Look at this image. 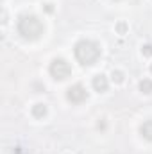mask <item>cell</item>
I'll return each mask as SVG.
<instances>
[{"label": "cell", "mask_w": 152, "mask_h": 154, "mask_svg": "<svg viewBox=\"0 0 152 154\" xmlns=\"http://www.w3.org/2000/svg\"><path fill=\"white\" fill-rule=\"evenodd\" d=\"M75 57L77 61L84 66H90V65H95L97 59L100 57V47L95 43V41H90V39H81L75 45Z\"/></svg>", "instance_id": "1"}, {"label": "cell", "mask_w": 152, "mask_h": 154, "mask_svg": "<svg viewBox=\"0 0 152 154\" xmlns=\"http://www.w3.org/2000/svg\"><path fill=\"white\" fill-rule=\"evenodd\" d=\"M45 27L38 16L34 14H25L18 22V32L23 39H38L43 34Z\"/></svg>", "instance_id": "2"}, {"label": "cell", "mask_w": 152, "mask_h": 154, "mask_svg": "<svg viewBox=\"0 0 152 154\" xmlns=\"http://www.w3.org/2000/svg\"><path fill=\"white\" fill-rule=\"evenodd\" d=\"M70 74H72V66L65 59L57 57V59H54L50 63V75L56 81H65L66 77H70Z\"/></svg>", "instance_id": "3"}, {"label": "cell", "mask_w": 152, "mask_h": 154, "mask_svg": "<svg viewBox=\"0 0 152 154\" xmlns=\"http://www.w3.org/2000/svg\"><path fill=\"white\" fill-rule=\"evenodd\" d=\"M66 99L72 102V104H81L88 99V91L82 84H74L72 88H68L66 91Z\"/></svg>", "instance_id": "4"}, {"label": "cell", "mask_w": 152, "mask_h": 154, "mask_svg": "<svg viewBox=\"0 0 152 154\" xmlns=\"http://www.w3.org/2000/svg\"><path fill=\"white\" fill-rule=\"evenodd\" d=\"M93 88H95V91H99V93L108 91V79L102 75V74L95 75L93 77Z\"/></svg>", "instance_id": "5"}, {"label": "cell", "mask_w": 152, "mask_h": 154, "mask_svg": "<svg viewBox=\"0 0 152 154\" xmlns=\"http://www.w3.org/2000/svg\"><path fill=\"white\" fill-rule=\"evenodd\" d=\"M140 133H141V136H143L145 140L152 142V120H147V122H143V124H141Z\"/></svg>", "instance_id": "6"}, {"label": "cell", "mask_w": 152, "mask_h": 154, "mask_svg": "<svg viewBox=\"0 0 152 154\" xmlns=\"http://www.w3.org/2000/svg\"><path fill=\"white\" fill-rule=\"evenodd\" d=\"M32 115L36 116V118L45 116L47 115V106H45V104H36V106L32 108Z\"/></svg>", "instance_id": "7"}, {"label": "cell", "mask_w": 152, "mask_h": 154, "mask_svg": "<svg viewBox=\"0 0 152 154\" xmlns=\"http://www.w3.org/2000/svg\"><path fill=\"white\" fill-rule=\"evenodd\" d=\"M140 90H141L143 93H152V81L150 79H143V81L140 82Z\"/></svg>", "instance_id": "8"}, {"label": "cell", "mask_w": 152, "mask_h": 154, "mask_svg": "<svg viewBox=\"0 0 152 154\" xmlns=\"http://www.w3.org/2000/svg\"><path fill=\"white\" fill-rule=\"evenodd\" d=\"M141 52H143V56H152V45H145L141 48Z\"/></svg>", "instance_id": "9"}, {"label": "cell", "mask_w": 152, "mask_h": 154, "mask_svg": "<svg viewBox=\"0 0 152 154\" xmlns=\"http://www.w3.org/2000/svg\"><path fill=\"white\" fill-rule=\"evenodd\" d=\"M113 79L116 82H122V81H123V74H122V72H113Z\"/></svg>", "instance_id": "10"}, {"label": "cell", "mask_w": 152, "mask_h": 154, "mask_svg": "<svg viewBox=\"0 0 152 154\" xmlns=\"http://www.w3.org/2000/svg\"><path fill=\"white\" fill-rule=\"evenodd\" d=\"M150 70H152V66H150Z\"/></svg>", "instance_id": "11"}]
</instances>
